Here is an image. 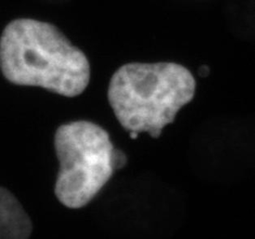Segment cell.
I'll return each instance as SVG.
<instances>
[{"mask_svg": "<svg viewBox=\"0 0 255 239\" xmlns=\"http://www.w3.org/2000/svg\"><path fill=\"white\" fill-rule=\"evenodd\" d=\"M0 61L10 83L38 86L66 97L81 94L91 76L86 55L53 25L37 20H14L4 28Z\"/></svg>", "mask_w": 255, "mask_h": 239, "instance_id": "obj_1", "label": "cell"}, {"mask_svg": "<svg viewBox=\"0 0 255 239\" xmlns=\"http://www.w3.org/2000/svg\"><path fill=\"white\" fill-rule=\"evenodd\" d=\"M196 83L190 70L173 62L130 63L112 77L108 100L121 125L157 139L178 112L194 98Z\"/></svg>", "mask_w": 255, "mask_h": 239, "instance_id": "obj_2", "label": "cell"}, {"mask_svg": "<svg viewBox=\"0 0 255 239\" xmlns=\"http://www.w3.org/2000/svg\"><path fill=\"white\" fill-rule=\"evenodd\" d=\"M54 142L59 160L55 194L67 208H82L114 172L110 135L94 122L75 121L58 128Z\"/></svg>", "mask_w": 255, "mask_h": 239, "instance_id": "obj_3", "label": "cell"}, {"mask_svg": "<svg viewBox=\"0 0 255 239\" xmlns=\"http://www.w3.org/2000/svg\"><path fill=\"white\" fill-rule=\"evenodd\" d=\"M31 223L18 200L1 188V239H28Z\"/></svg>", "mask_w": 255, "mask_h": 239, "instance_id": "obj_4", "label": "cell"}, {"mask_svg": "<svg viewBox=\"0 0 255 239\" xmlns=\"http://www.w3.org/2000/svg\"><path fill=\"white\" fill-rule=\"evenodd\" d=\"M127 163V156L120 149H114L113 153V165L114 169H121L124 167Z\"/></svg>", "mask_w": 255, "mask_h": 239, "instance_id": "obj_5", "label": "cell"}, {"mask_svg": "<svg viewBox=\"0 0 255 239\" xmlns=\"http://www.w3.org/2000/svg\"><path fill=\"white\" fill-rule=\"evenodd\" d=\"M200 75H202L203 76H206V75H209V70L206 66H203L200 68L199 70Z\"/></svg>", "mask_w": 255, "mask_h": 239, "instance_id": "obj_6", "label": "cell"}, {"mask_svg": "<svg viewBox=\"0 0 255 239\" xmlns=\"http://www.w3.org/2000/svg\"><path fill=\"white\" fill-rule=\"evenodd\" d=\"M130 137L131 139H137L138 137V132L136 131H130Z\"/></svg>", "mask_w": 255, "mask_h": 239, "instance_id": "obj_7", "label": "cell"}]
</instances>
